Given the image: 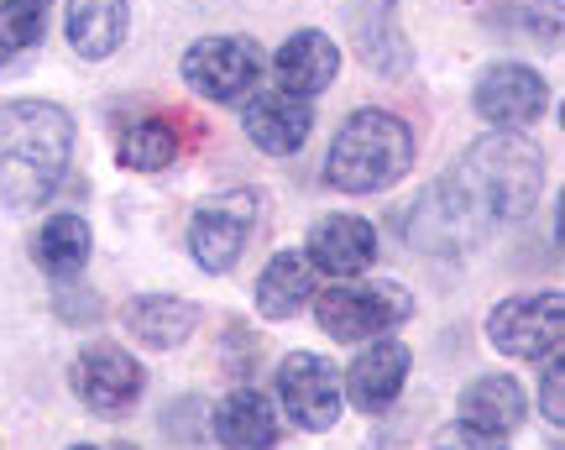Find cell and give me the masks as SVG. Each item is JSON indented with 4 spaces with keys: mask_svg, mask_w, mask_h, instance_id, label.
I'll use <instances>...</instances> for the list:
<instances>
[{
    "mask_svg": "<svg viewBox=\"0 0 565 450\" xmlns=\"http://www.w3.org/2000/svg\"><path fill=\"white\" fill-rule=\"evenodd\" d=\"M545 184V152L519 131H492L440 173L414 210L408 242L435 257H461L492 231L524 221Z\"/></svg>",
    "mask_w": 565,
    "mask_h": 450,
    "instance_id": "cell-1",
    "label": "cell"
},
{
    "mask_svg": "<svg viewBox=\"0 0 565 450\" xmlns=\"http://www.w3.org/2000/svg\"><path fill=\"white\" fill-rule=\"evenodd\" d=\"M74 158V116L53 100L0 105V200L17 210L42 205Z\"/></svg>",
    "mask_w": 565,
    "mask_h": 450,
    "instance_id": "cell-2",
    "label": "cell"
},
{
    "mask_svg": "<svg viewBox=\"0 0 565 450\" xmlns=\"http://www.w3.org/2000/svg\"><path fill=\"white\" fill-rule=\"evenodd\" d=\"M408 168H414V131L393 110H356L330 142L324 184L341 194H377L398 184Z\"/></svg>",
    "mask_w": 565,
    "mask_h": 450,
    "instance_id": "cell-3",
    "label": "cell"
},
{
    "mask_svg": "<svg viewBox=\"0 0 565 450\" xmlns=\"http://www.w3.org/2000/svg\"><path fill=\"white\" fill-rule=\"evenodd\" d=\"M320 330L341 346H356V341H377L387 330H398L414 314V293L404 283H351L320 293Z\"/></svg>",
    "mask_w": 565,
    "mask_h": 450,
    "instance_id": "cell-4",
    "label": "cell"
},
{
    "mask_svg": "<svg viewBox=\"0 0 565 450\" xmlns=\"http://www.w3.org/2000/svg\"><path fill=\"white\" fill-rule=\"evenodd\" d=\"M257 215H263V194L246 184L204 200L194 210V221H189V251H194V262L204 272H231L236 257H242L246 236H252V225H257Z\"/></svg>",
    "mask_w": 565,
    "mask_h": 450,
    "instance_id": "cell-5",
    "label": "cell"
},
{
    "mask_svg": "<svg viewBox=\"0 0 565 450\" xmlns=\"http://www.w3.org/2000/svg\"><path fill=\"white\" fill-rule=\"evenodd\" d=\"M263 79V47L246 38H200L183 53V84L215 105L246 100Z\"/></svg>",
    "mask_w": 565,
    "mask_h": 450,
    "instance_id": "cell-6",
    "label": "cell"
},
{
    "mask_svg": "<svg viewBox=\"0 0 565 450\" xmlns=\"http://www.w3.org/2000/svg\"><path fill=\"white\" fill-rule=\"evenodd\" d=\"M487 341L508 356L524 362H545L550 351H561L565 341V299L555 293H524V299H503L487 314Z\"/></svg>",
    "mask_w": 565,
    "mask_h": 450,
    "instance_id": "cell-7",
    "label": "cell"
},
{
    "mask_svg": "<svg viewBox=\"0 0 565 450\" xmlns=\"http://www.w3.org/2000/svg\"><path fill=\"white\" fill-rule=\"evenodd\" d=\"M278 404L282 414L299 425V430L320 435L330 430L335 419H341V372L330 367L324 356H315V351H294V356H282L278 367Z\"/></svg>",
    "mask_w": 565,
    "mask_h": 450,
    "instance_id": "cell-8",
    "label": "cell"
},
{
    "mask_svg": "<svg viewBox=\"0 0 565 450\" xmlns=\"http://www.w3.org/2000/svg\"><path fill=\"white\" fill-rule=\"evenodd\" d=\"M471 110L482 121L503 126V131H519V126H534L550 110V84L529 63H492V68H482V79L471 84Z\"/></svg>",
    "mask_w": 565,
    "mask_h": 450,
    "instance_id": "cell-9",
    "label": "cell"
},
{
    "mask_svg": "<svg viewBox=\"0 0 565 450\" xmlns=\"http://www.w3.org/2000/svg\"><path fill=\"white\" fill-rule=\"evenodd\" d=\"M141 383H147V377H141L137 356L121 346H110V341L79 351V362H74V393H79L95 414H110V419L137 404Z\"/></svg>",
    "mask_w": 565,
    "mask_h": 450,
    "instance_id": "cell-10",
    "label": "cell"
},
{
    "mask_svg": "<svg viewBox=\"0 0 565 450\" xmlns=\"http://www.w3.org/2000/svg\"><path fill=\"white\" fill-rule=\"evenodd\" d=\"M309 267L315 272H330V278H362L372 257H377V231L362 221V215H324L315 231H309Z\"/></svg>",
    "mask_w": 565,
    "mask_h": 450,
    "instance_id": "cell-11",
    "label": "cell"
},
{
    "mask_svg": "<svg viewBox=\"0 0 565 450\" xmlns=\"http://www.w3.org/2000/svg\"><path fill=\"white\" fill-rule=\"evenodd\" d=\"M408 383V346H398V341H387V335H377L372 346L351 362V372H345L341 393L356 404L362 414H383L398 393H404Z\"/></svg>",
    "mask_w": 565,
    "mask_h": 450,
    "instance_id": "cell-12",
    "label": "cell"
},
{
    "mask_svg": "<svg viewBox=\"0 0 565 450\" xmlns=\"http://www.w3.org/2000/svg\"><path fill=\"white\" fill-rule=\"evenodd\" d=\"M246 100L252 105L242 110V126H246V137H252V147H263V152H273V158L299 152L303 137H309V126H315L309 100L282 95V89H273V95H246Z\"/></svg>",
    "mask_w": 565,
    "mask_h": 450,
    "instance_id": "cell-13",
    "label": "cell"
},
{
    "mask_svg": "<svg viewBox=\"0 0 565 450\" xmlns=\"http://www.w3.org/2000/svg\"><path fill=\"white\" fill-rule=\"evenodd\" d=\"M273 68H278V84L282 95H299V100H309V95H320V89H330L335 84V74H341V47L324 38V32H294V38L278 47V58H273Z\"/></svg>",
    "mask_w": 565,
    "mask_h": 450,
    "instance_id": "cell-14",
    "label": "cell"
},
{
    "mask_svg": "<svg viewBox=\"0 0 565 450\" xmlns=\"http://www.w3.org/2000/svg\"><path fill=\"white\" fill-rule=\"evenodd\" d=\"M210 435L221 440V450H273L278 446V404L257 388L231 393L210 419Z\"/></svg>",
    "mask_w": 565,
    "mask_h": 450,
    "instance_id": "cell-15",
    "label": "cell"
},
{
    "mask_svg": "<svg viewBox=\"0 0 565 450\" xmlns=\"http://www.w3.org/2000/svg\"><path fill=\"white\" fill-rule=\"evenodd\" d=\"M524 414H529L524 388L513 377H503V372H487L477 383H466L461 393V425H471V430L513 435L524 425Z\"/></svg>",
    "mask_w": 565,
    "mask_h": 450,
    "instance_id": "cell-16",
    "label": "cell"
},
{
    "mask_svg": "<svg viewBox=\"0 0 565 450\" xmlns=\"http://www.w3.org/2000/svg\"><path fill=\"white\" fill-rule=\"evenodd\" d=\"M194 325H200V309L189 304V299H173V293H147V299L126 304V330L152 351L183 346L194 335Z\"/></svg>",
    "mask_w": 565,
    "mask_h": 450,
    "instance_id": "cell-17",
    "label": "cell"
},
{
    "mask_svg": "<svg viewBox=\"0 0 565 450\" xmlns=\"http://www.w3.org/2000/svg\"><path fill=\"white\" fill-rule=\"evenodd\" d=\"M126 0H68V42L89 63L110 58L126 42Z\"/></svg>",
    "mask_w": 565,
    "mask_h": 450,
    "instance_id": "cell-18",
    "label": "cell"
},
{
    "mask_svg": "<svg viewBox=\"0 0 565 450\" xmlns=\"http://www.w3.org/2000/svg\"><path fill=\"white\" fill-rule=\"evenodd\" d=\"M315 299V267L303 251H278L263 267V283H257V309L267 320H294L303 304Z\"/></svg>",
    "mask_w": 565,
    "mask_h": 450,
    "instance_id": "cell-19",
    "label": "cell"
},
{
    "mask_svg": "<svg viewBox=\"0 0 565 450\" xmlns=\"http://www.w3.org/2000/svg\"><path fill=\"white\" fill-rule=\"evenodd\" d=\"M89 262V225L79 215H53L38 231V267L47 278H74Z\"/></svg>",
    "mask_w": 565,
    "mask_h": 450,
    "instance_id": "cell-20",
    "label": "cell"
},
{
    "mask_svg": "<svg viewBox=\"0 0 565 450\" xmlns=\"http://www.w3.org/2000/svg\"><path fill=\"white\" fill-rule=\"evenodd\" d=\"M179 131L162 121V116H147V121H137L131 131L121 137V147H116V158H121L126 168H137V173H158V168H168L173 158H179Z\"/></svg>",
    "mask_w": 565,
    "mask_h": 450,
    "instance_id": "cell-21",
    "label": "cell"
},
{
    "mask_svg": "<svg viewBox=\"0 0 565 450\" xmlns=\"http://www.w3.org/2000/svg\"><path fill=\"white\" fill-rule=\"evenodd\" d=\"M53 0H0V58H17L47 32Z\"/></svg>",
    "mask_w": 565,
    "mask_h": 450,
    "instance_id": "cell-22",
    "label": "cell"
},
{
    "mask_svg": "<svg viewBox=\"0 0 565 450\" xmlns=\"http://www.w3.org/2000/svg\"><path fill=\"white\" fill-rule=\"evenodd\" d=\"M565 367H561V356L555 362H545V372H540V414H545L550 425L561 430L565 425Z\"/></svg>",
    "mask_w": 565,
    "mask_h": 450,
    "instance_id": "cell-23",
    "label": "cell"
},
{
    "mask_svg": "<svg viewBox=\"0 0 565 450\" xmlns=\"http://www.w3.org/2000/svg\"><path fill=\"white\" fill-rule=\"evenodd\" d=\"M435 450H508V446H503V435L471 430V425H450V430H440Z\"/></svg>",
    "mask_w": 565,
    "mask_h": 450,
    "instance_id": "cell-24",
    "label": "cell"
},
{
    "mask_svg": "<svg viewBox=\"0 0 565 450\" xmlns=\"http://www.w3.org/2000/svg\"><path fill=\"white\" fill-rule=\"evenodd\" d=\"M74 450H95V446H74Z\"/></svg>",
    "mask_w": 565,
    "mask_h": 450,
    "instance_id": "cell-25",
    "label": "cell"
},
{
    "mask_svg": "<svg viewBox=\"0 0 565 450\" xmlns=\"http://www.w3.org/2000/svg\"><path fill=\"white\" fill-rule=\"evenodd\" d=\"M555 450H561V446H555Z\"/></svg>",
    "mask_w": 565,
    "mask_h": 450,
    "instance_id": "cell-26",
    "label": "cell"
}]
</instances>
